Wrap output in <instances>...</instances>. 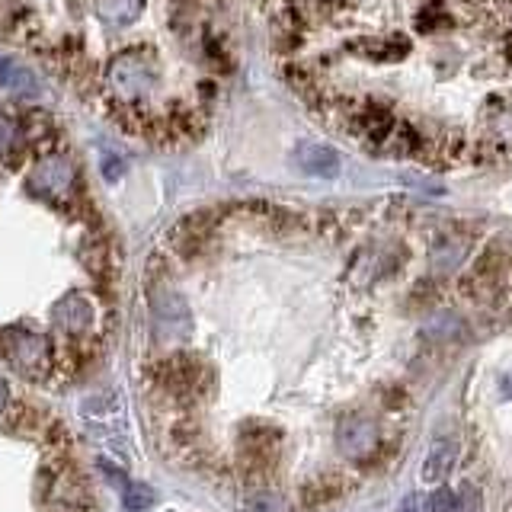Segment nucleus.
<instances>
[{"instance_id":"3","label":"nucleus","mask_w":512,"mask_h":512,"mask_svg":"<svg viewBox=\"0 0 512 512\" xmlns=\"http://www.w3.org/2000/svg\"><path fill=\"white\" fill-rule=\"evenodd\" d=\"M74 180H77V173H74L71 160L68 157H58V154H48V157L39 160L36 167H32L26 186H29L32 196H42L48 202H58V199H64L74 189Z\"/></svg>"},{"instance_id":"2","label":"nucleus","mask_w":512,"mask_h":512,"mask_svg":"<svg viewBox=\"0 0 512 512\" xmlns=\"http://www.w3.org/2000/svg\"><path fill=\"white\" fill-rule=\"evenodd\" d=\"M0 359L10 368H16V372L39 378L48 372V365H52V346H48L45 336L32 333L26 327H7V330H0Z\"/></svg>"},{"instance_id":"14","label":"nucleus","mask_w":512,"mask_h":512,"mask_svg":"<svg viewBox=\"0 0 512 512\" xmlns=\"http://www.w3.org/2000/svg\"><path fill=\"white\" fill-rule=\"evenodd\" d=\"M16 141H20V128H16L10 116H0V160L13 154Z\"/></svg>"},{"instance_id":"12","label":"nucleus","mask_w":512,"mask_h":512,"mask_svg":"<svg viewBox=\"0 0 512 512\" xmlns=\"http://www.w3.org/2000/svg\"><path fill=\"white\" fill-rule=\"evenodd\" d=\"M250 509H253V512H288V503L282 500L279 493H272V490H260V493H253Z\"/></svg>"},{"instance_id":"4","label":"nucleus","mask_w":512,"mask_h":512,"mask_svg":"<svg viewBox=\"0 0 512 512\" xmlns=\"http://www.w3.org/2000/svg\"><path fill=\"white\" fill-rule=\"evenodd\" d=\"M151 311H154V327L164 340H180L189 333V304L180 292H173L170 285H154L151 288Z\"/></svg>"},{"instance_id":"1","label":"nucleus","mask_w":512,"mask_h":512,"mask_svg":"<svg viewBox=\"0 0 512 512\" xmlns=\"http://www.w3.org/2000/svg\"><path fill=\"white\" fill-rule=\"evenodd\" d=\"M157 87V61L144 48H125L106 68V90L119 103H141Z\"/></svg>"},{"instance_id":"10","label":"nucleus","mask_w":512,"mask_h":512,"mask_svg":"<svg viewBox=\"0 0 512 512\" xmlns=\"http://www.w3.org/2000/svg\"><path fill=\"white\" fill-rule=\"evenodd\" d=\"M0 87L16 93H36V77H32L20 61L0 58Z\"/></svg>"},{"instance_id":"5","label":"nucleus","mask_w":512,"mask_h":512,"mask_svg":"<svg viewBox=\"0 0 512 512\" xmlns=\"http://www.w3.org/2000/svg\"><path fill=\"white\" fill-rule=\"evenodd\" d=\"M336 445L346 461H365L378 448V423L359 413L343 416L336 426Z\"/></svg>"},{"instance_id":"15","label":"nucleus","mask_w":512,"mask_h":512,"mask_svg":"<svg viewBox=\"0 0 512 512\" xmlns=\"http://www.w3.org/2000/svg\"><path fill=\"white\" fill-rule=\"evenodd\" d=\"M429 333H436V336H442V340H448V336H458L464 333V324L455 317V314H442V317H436L432 320V327H429Z\"/></svg>"},{"instance_id":"8","label":"nucleus","mask_w":512,"mask_h":512,"mask_svg":"<svg viewBox=\"0 0 512 512\" xmlns=\"http://www.w3.org/2000/svg\"><path fill=\"white\" fill-rule=\"evenodd\" d=\"M455 455H458V445L452 439H442L432 445V452L423 464V477L426 480H442L448 471H452V464H455Z\"/></svg>"},{"instance_id":"7","label":"nucleus","mask_w":512,"mask_h":512,"mask_svg":"<svg viewBox=\"0 0 512 512\" xmlns=\"http://www.w3.org/2000/svg\"><path fill=\"white\" fill-rule=\"evenodd\" d=\"M295 160L304 173H314V176H336L340 173V157L336 151H330L327 144H298Z\"/></svg>"},{"instance_id":"6","label":"nucleus","mask_w":512,"mask_h":512,"mask_svg":"<svg viewBox=\"0 0 512 512\" xmlns=\"http://www.w3.org/2000/svg\"><path fill=\"white\" fill-rule=\"evenodd\" d=\"M52 324L58 333H68V336H80V333H87L90 324H93V304L84 298V295H64L58 304H55V311H52Z\"/></svg>"},{"instance_id":"17","label":"nucleus","mask_w":512,"mask_h":512,"mask_svg":"<svg viewBox=\"0 0 512 512\" xmlns=\"http://www.w3.org/2000/svg\"><path fill=\"white\" fill-rule=\"evenodd\" d=\"M458 512H484V500H480V493L468 484H464V490H461Z\"/></svg>"},{"instance_id":"18","label":"nucleus","mask_w":512,"mask_h":512,"mask_svg":"<svg viewBox=\"0 0 512 512\" xmlns=\"http://www.w3.org/2000/svg\"><path fill=\"white\" fill-rule=\"evenodd\" d=\"M4 404H7V384L0 381V410H4Z\"/></svg>"},{"instance_id":"11","label":"nucleus","mask_w":512,"mask_h":512,"mask_svg":"<svg viewBox=\"0 0 512 512\" xmlns=\"http://www.w3.org/2000/svg\"><path fill=\"white\" fill-rule=\"evenodd\" d=\"M464 256V244L461 240H452V237H442L436 247H432V263H436L439 269H452L461 263Z\"/></svg>"},{"instance_id":"9","label":"nucleus","mask_w":512,"mask_h":512,"mask_svg":"<svg viewBox=\"0 0 512 512\" xmlns=\"http://www.w3.org/2000/svg\"><path fill=\"white\" fill-rule=\"evenodd\" d=\"M144 0H96V13L109 26H125L141 13Z\"/></svg>"},{"instance_id":"13","label":"nucleus","mask_w":512,"mask_h":512,"mask_svg":"<svg viewBox=\"0 0 512 512\" xmlns=\"http://www.w3.org/2000/svg\"><path fill=\"white\" fill-rule=\"evenodd\" d=\"M125 509H132V512H138V509H148L151 503H154V493L144 487V484H128L125 487Z\"/></svg>"},{"instance_id":"16","label":"nucleus","mask_w":512,"mask_h":512,"mask_svg":"<svg viewBox=\"0 0 512 512\" xmlns=\"http://www.w3.org/2000/svg\"><path fill=\"white\" fill-rule=\"evenodd\" d=\"M426 512H458V500H455V493L448 490V487H439L436 493L429 496V506Z\"/></svg>"}]
</instances>
